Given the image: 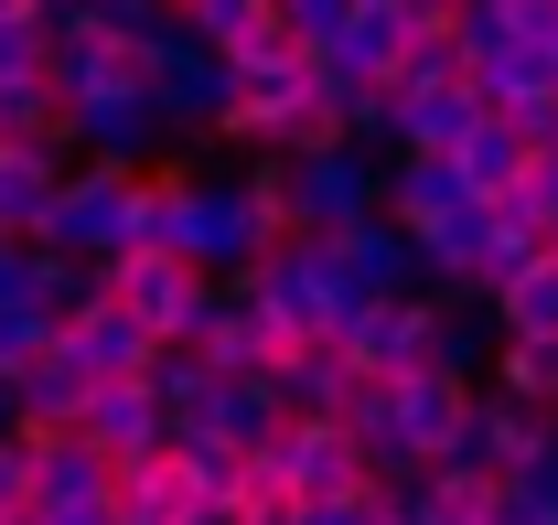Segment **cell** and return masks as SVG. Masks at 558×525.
Here are the masks:
<instances>
[{
  "mask_svg": "<svg viewBox=\"0 0 558 525\" xmlns=\"http://www.w3.org/2000/svg\"><path fill=\"white\" fill-rule=\"evenodd\" d=\"M33 301H44L54 322H75V312H97V301H108V279H97L86 258H44V279H33Z\"/></svg>",
  "mask_w": 558,
  "mask_h": 525,
  "instance_id": "836d02e7",
  "label": "cell"
},
{
  "mask_svg": "<svg viewBox=\"0 0 558 525\" xmlns=\"http://www.w3.org/2000/svg\"><path fill=\"white\" fill-rule=\"evenodd\" d=\"M140 194H150V236L140 247H161V258H183L194 279H247V268L279 247V215L247 194V172H194V161H150L140 172Z\"/></svg>",
  "mask_w": 558,
  "mask_h": 525,
  "instance_id": "6da1fadb",
  "label": "cell"
},
{
  "mask_svg": "<svg viewBox=\"0 0 558 525\" xmlns=\"http://www.w3.org/2000/svg\"><path fill=\"white\" fill-rule=\"evenodd\" d=\"M494 525H558V451L515 461V472L494 483Z\"/></svg>",
  "mask_w": 558,
  "mask_h": 525,
  "instance_id": "4dcf8cb0",
  "label": "cell"
},
{
  "mask_svg": "<svg viewBox=\"0 0 558 525\" xmlns=\"http://www.w3.org/2000/svg\"><path fill=\"white\" fill-rule=\"evenodd\" d=\"M140 236H150V194H140V172H119V161H65V183H54V204H44V258H130Z\"/></svg>",
  "mask_w": 558,
  "mask_h": 525,
  "instance_id": "7a4b0ae2",
  "label": "cell"
},
{
  "mask_svg": "<svg viewBox=\"0 0 558 525\" xmlns=\"http://www.w3.org/2000/svg\"><path fill=\"white\" fill-rule=\"evenodd\" d=\"M344 387H354V365L333 354V343H290V354L269 365L279 418H333V407H344Z\"/></svg>",
  "mask_w": 558,
  "mask_h": 525,
  "instance_id": "ffe728a7",
  "label": "cell"
},
{
  "mask_svg": "<svg viewBox=\"0 0 558 525\" xmlns=\"http://www.w3.org/2000/svg\"><path fill=\"white\" fill-rule=\"evenodd\" d=\"M323 268H333V301H398V290H418V258L409 236L387 225V215H365V225H344V236H323Z\"/></svg>",
  "mask_w": 558,
  "mask_h": 525,
  "instance_id": "9c48e42d",
  "label": "cell"
},
{
  "mask_svg": "<svg viewBox=\"0 0 558 525\" xmlns=\"http://www.w3.org/2000/svg\"><path fill=\"white\" fill-rule=\"evenodd\" d=\"M387 11H409V22H418V11H451V0H387Z\"/></svg>",
  "mask_w": 558,
  "mask_h": 525,
  "instance_id": "7bdbcfd3",
  "label": "cell"
},
{
  "mask_svg": "<svg viewBox=\"0 0 558 525\" xmlns=\"http://www.w3.org/2000/svg\"><path fill=\"white\" fill-rule=\"evenodd\" d=\"M65 161H119V172L172 161V130H161V108H150L140 65L119 75V86H86V97H65Z\"/></svg>",
  "mask_w": 558,
  "mask_h": 525,
  "instance_id": "5b68a950",
  "label": "cell"
},
{
  "mask_svg": "<svg viewBox=\"0 0 558 525\" xmlns=\"http://www.w3.org/2000/svg\"><path fill=\"white\" fill-rule=\"evenodd\" d=\"M247 472L279 483L290 504H354V493H365V461H354V440L333 418H279V440L247 461Z\"/></svg>",
  "mask_w": 558,
  "mask_h": 525,
  "instance_id": "ba28073f",
  "label": "cell"
},
{
  "mask_svg": "<svg viewBox=\"0 0 558 525\" xmlns=\"http://www.w3.org/2000/svg\"><path fill=\"white\" fill-rule=\"evenodd\" d=\"M484 440H494V472H515V461L558 451V418H537V407H515V396H484Z\"/></svg>",
  "mask_w": 558,
  "mask_h": 525,
  "instance_id": "1f68e13d",
  "label": "cell"
},
{
  "mask_svg": "<svg viewBox=\"0 0 558 525\" xmlns=\"http://www.w3.org/2000/svg\"><path fill=\"white\" fill-rule=\"evenodd\" d=\"M398 44H409V11H387V0H354V22L312 54L323 75H365V86H387L398 75Z\"/></svg>",
  "mask_w": 558,
  "mask_h": 525,
  "instance_id": "e0dca14e",
  "label": "cell"
},
{
  "mask_svg": "<svg viewBox=\"0 0 558 525\" xmlns=\"http://www.w3.org/2000/svg\"><path fill=\"white\" fill-rule=\"evenodd\" d=\"M194 515V493L172 483V461H119V483H108V525H183Z\"/></svg>",
  "mask_w": 558,
  "mask_h": 525,
  "instance_id": "d4e9b609",
  "label": "cell"
},
{
  "mask_svg": "<svg viewBox=\"0 0 558 525\" xmlns=\"http://www.w3.org/2000/svg\"><path fill=\"white\" fill-rule=\"evenodd\" d=\"M33 279H44V247L0 236V312H22V301H33Z\"/></svg>",
  "mask_w": 558,
  "mask_h": 525,
  "instance_id": "8d00e7d4",
  "label": "cell"
},
{
  "mask_svg": "<svg viewBox=\"0 0 558 525\" xmlns=\"http://www.w3.org/2000/svg\"><path fill=\"white\" fill-rule=\"evenodd\" d=\"M258 322H269V343L290 354V343H323V322H333V268H323V236H279L269 258L247 268V279H226Z\"/></svg>",
  "mask_w": 558,
  "mask_h": 525,
  "instance_id": "277c9868",
  "label": "cell"
},
{
  "mask_svg": "<svg viewBox=\"0 0 558 525\" xmlns=\"http://www.w3.org/2000/svg\"><path fill=\"white\" fill-rule=\"evenodd\" d=\"M484 322H494V343H558V258L515 268L505 290H484Z\"/></svg>",
  "mask_w": 558,
  "mask_h": 525,
  "instance_id": "7402d4cb",
  "label": "cell"
},
{
  "mask_svg": "<svg viewBox=\"0 0 558 525\" xmlns=\"http://www.w3.org/2000/svg\"><path fill=\"white\" fill-rule=\"evenodd\" d=\"M86 22H97L108 44H130V54H150V44L172 33V0H86Z\"/></svg>",
  "mask_w": 558,
  "mask_h": 525,
  "instance_id": "d6a6232c",
  "label": "cell"
},
{
  "mask_svg": "<svg viewBox=\"0 0 558 525\" xmlns=\"http://www.w3.org/2000/svg\"><path fill=\"white\" fill-rule=\"evenodd\" d=\"M548 258H558V236H548Z\"/></svg>",
  "mask_w": 558,
  "mask_h": 525,
  "instance_id": "f6af8a7d",
  "label": "cell"
},
{
  "mask_svg": "<svg viewBox=\"0 0 558 525\" xmlns=\"http://www.w3.org/2000/svg\"><path fill=\"white\" fill-rule=\"evenodd\" d=\"M398 236H429V225H451V215H473V194H462V172L451 161H387V204H376Z\"/></svg>",
  "mask_w": 558,
  "mask_h": 525,
  "instance_id": "5bb4252c",
  "label": "cell"
},
{
  "mask_svg": "<svg viewBox=\"0 0 558 525\" xmlns=\"http://www.w3.org/2000/svg\"><path fill=\"white\" fill-rule=\"evenodd\" d=\"M290 525H387V504H376V483H365L354 504H301Z\"/></svg>",
  "mask_w": 558,
  "mask_h": 525,
  "instance_id": "74e56055",
  "label": "cell"
},
{
  "mask_svg": "<svg viewBox=\"0 0 558 525\" xmlns=\"http://www.w3.org/2000/svg\"><path fill=\"white\" fill-rule=\"evenodd\" d=\"M505 11H515V44H537V54L558 44V0H505Z\"/></svg>",
  "mask_w": 558,
  "mask_h": 525,
  "instance_id": "f35d334b",
  "label": "cell"
},
{
  "mask_svg": "<svg viewBox=\"0 0 558 525\" xmlns=\"http://www.w3.org/2000/svg\"><path fill=\"white\" fill-rule=\"evenodd\" d=\"M387 97H398V86H387ZM473 119H484V108H473V86H429V97H398V150H409V161H451ZM398 150H387V161H398Z\"/></svg>",
  "mask_w": 558,
  "mask_h": 525,
  "instance_id": "d6986e66",
  "label": "cell"
},
{
  "mask_svg": "<svg viewBox=\"0 0 558 525\" xmlns=\"http://www.w3.org/2000/svg\"><path fill=\"white\" fill-rule=\"evenodd\" d=\"M0 515H22V440H0Z\"/></svg>",
  "mask_w": 558,
  "mask_h": 525,
  "instance_id": "ab89813d",
  "label": "cell"
},
{
  "mask_svg": "<svg viewBox=\"0 0 558 525\" xmlns=\"http://www.w3.org/2000/svg\"><path fill=\"white\" fill-rule=\"evenodd\" d=\"M140 396L161 407V429H194V418H205V396H215V376L194 365V343H161V354L140 365Z\"/></svg>",
  "mask_w": 558,
  "mask_h": 525,
  "instance_id": "4316f807",
  "label": "cell"
},
{
  "mask_svg": "<svg viewBox=\"0 0 558 525\" xmlns=\"http://www.w3.org/2000/svg\"><path fill=\"white\" fill-rule=\"evenodd\" d=\"M494 354V322H484V290H429V365L418 376H451V387H473Z\"/></svg>",
  "mask_w": 558,
  "mask_h": 525,
  "instance_id": "9a60e30c",
  "label": "cell"
},
{
  "mask_svg": "<svg viewBox=\"0 0 558 525\" xmlns=\"http://www.w3.org/2000/svg\"><path fill=\"white\" fill-rule=\"evenodd\" d=\"M215 139H247L258 161L279 150H312L323 119H312V54H269V65H236V97H226V130Z\"/></svg>",
  "mask_w": 558,
  "mask_h": 525,
  "instance_id": "8992f818",
  "label": "cell"
},
{
  "mask_svg": "<svg viewBox=\"0 0 558 525\" xmlns=\"http://www.w3.org/2000/svg\"><path fill=\"white\" fill-rule=\"evenodd\" d=\"M11 22H44V0H0V33H11Z\"/></svg>",
  "mask_w": 558,
  "mask_h": 525,
  "instance_id": "60d3db41",
  "label": "cell"
},
{
  "mask_svg": "<svg viewBox=\"0 0 558 525\" xmlns=\"http://www.w3.org/2000/svg\"><path fill=\"white\" fill-rule=\"evenodd\" d=\"M484 376H494V396H515V407L558 418V343H494Z\"/></svg>",
  "mask_w": 558,
  "mask_h": 525,
  "instance_id": "83f0119b",
  "label": "cell"
},
{
  "mask_svg": "<svg viewBox=\"0 0 558 525\" xmlns=\"http://www.w3.org/2000/svg\"><path fill=\"white\" fill-rule=\"evenodd\" d=\"M54 343H65V354L86 365V376H97V387H140V365L161 354V343H150V332H140L130 312H119V301H97V312L54 322Z\"/></svg>",
  "mask_w": 558,
  "mask_h": 525,
  "instance_id": "4fadbf2b",
  "label": "cell"
},
{
  "mask_svg": "<svg viewBox=\"0 0 558 525\" xmlns=\"http://www.w3.org/2000/svg\"><path fill=\"white\" fill-rule=\"evenodd\" d=\"M269 22L290 33V44H301V54H323V44H333V33L354 22V0H269Z\"/></svg>",
  "mask_w": 558,
  "mask_h": 525,
  "instance_id": "e575fe53",
  "label": "cell"
},
{
  "mask_svg": "<svg viewBox=\"0 0 558 525\" xmlns=\"http://www.w3.org/2000/svg\"><path fill=\"white\" fill-rule=\"evenodd\" d=\"M97 279H108V301H119L150 343H194L205 312H215V279H194V268L161 258V247H130V258H108Z\"/></svg>",
  "mask_w": 558,
  "mask_h": 525,
  "instance_id": "52a82bcc",
  "label": "cell"
},
{
  "mask_svg": "<svg viewBox=\"0 0 558 525\" xmlns=\"http://www.w3.org/2000/svg\"><path fill=\"white\" fill-rule=\"evenodd\" d=\"M65 183V139H44V150H0V236H44V204Z\"/></svg>",
  "mask_w": 558,
  "mask_h": 525,
  "instance_id": "44dd1931",
  "label": "cell"
},
{
  "mask_svg": "<svg viewBox=\"0 0 558 525\" xmlns=\"http://www.w3.org/2000/svg\"><path fill=\"white\" fill-rule=\"evenodd\" d=\"M161 461H172V483L194 493V504H236L247 493V451H226V440H205V429H161Z\"/></svg>",
  "mask_w": 558,
  "mask_h": 525,
  "instance_id": "603a6c76",
  "label": "cell"
},
{
  "mask_svg": "<svg viewBox=\"0 0 558 525\" xmlns=\"http://www.w3.org/2000/svg\"><path fill=\"white\" fill-rule=\"evenodd\" d=\"M0 440H22V418H11V376H0Z\"/></svg>",
  "mask_w": 558,
  "mask_h": 525,
  "instance_id": "b9f144b4",
  "label": "cell"
},
{
  "mask_svg": "<svg viewBox=\"0 0 558 525\" xmlns=\"http://www.w3.org/2000/svg\"><path fill=\"white\" fill-rule=\"evenodd\" d=\"M44 11H86V0H44Z\"/></svg>",
  "mask_w": 558,
  "mask_h": 525,
  "instance_id": "ee69618b",
  "label": "cell"
},
{
  "mask_svg": "<svg viewBox=\"0 0 558 525\" xmlns=\"http://www.w3.org/2000/svg\"><path fill=\"white\" fill-rule=\"evenodd\" d=\"M537 150L515 139V119H473L462 130V150H451V172H462V194L473 204H494V194H515V172H526Z\"/></svg>",
  "mask_w": 558,
  "mask_h": 525,
  "instance_id": "cb8c5ba5",
  "label": "cell"
},
{
  "mask_svg": "<svg viewBox=\"0 0 558 525\" xmlns=\"http://www.w3.org/2000/svg\"><path fill=\"white\" fill-rule=\"evenodd\" d=\"M44 139H65L54 86H44V75H11V86H0V150H44Z\"/></svg>",
  "mask_w": 558,
  "mask_h": 525,
  "instance_id": "f546056e",
  "label": "cell"
},
{
  "mask_svg": "<svg viewBox=\"0 0 558 525\" xmlns=\"http://www.w3.org/2000/svg\"><path fill=\"white\" fill-rule=\"evenodd\" d=\"M194 365H205L215 387H269V365H279V343H269V322L236 301V290H215V312H205V332H194Z\"/></svg>",
  "mask_w": 558,
  "mask_h": 525,
  "instance_id": "7c38bea8",
  "label": "cell"
},
{
  "mask_svg": "<svg viewBox=\"0 0 558 525\" xmlns=\"http://www.w3.org/2000/svg\"><path fill=\"white\" fill-rule=\"evenodd\" d=\"M108 483H119V472L86 451L75 429L22 440V504H33V515H97V504H108Z\"/></svg>",
  "mask_w": 558,
  "mask_h": 525,
  "instance_id": "30bf717a",
  "label": "cell"
},
{
  "mask_svg": "<svg viewBox=\"0 0 558 525\" xmlns=\"http://www.w3.org/2000/svg\"><path fill=\"white\" fill-rule=\"evenodd\" d=\"M462 418H473V387H451V376H398V440H409L418 472L451 451V429H462Z\"/></svg>",
  "mask_w": 558,
  "mask_h": 525,
  "instance_id": "ac0fdd59",
  "label": "cell"
},
{
  "mask_svg": "<svg viewBox=\"0 0 558 525\" xmlns=\"http://www.w3.org/2000/svg\"><path fill=\"white\" fill-rule=\"evenodd\" d=\"M75 440L108 461V472H119V461H150V451H161V407H150L140 387H97L86 418H75Z\"/></svg>",
  "mask_w": 558,
  "mask_h": 525,
  "instance_id": "2e32d148",
  "label": "cell"
},
{
  "mask_svg": "<svg viewBox=\"0 0 558 525\" xmlns=\"http://www.w3.org/2000/svg\"><path fill=\"white\" fill-rule=\"evenodd\" d=\"M172 33H194L205 54H247L269 33V0H172Z\"/></svg>",
  "mask_w": 558,
  "mask_h": 525,
  "instance_id": "f1b7e54d",
  "label": "cell"
},
{
  "mask_svg": "<svg viewBox=\"0 0 558 525\" xmlns=\"http://www.w3.org/2000/svg\"><path fill=\"white\" fill-rule=\"evenodd\" d=\"M44 343H54V312H44V301H22V312H0V376H22V365H33Z\"/></svg>",
  "mask_w": 558,
  "mask_h": 525,
  "instance_id": "d590c367",
  "label": "cell"
},
{
  "mask_svg": "<svg viewBox=\"0 0 558 525\" xmlns=\"http://www.w3.org/2000/svg\"><path fill=\"white\" fill-rule=\"evenodd\" d=\"M86 396H97V376L75 365L65 343H44V354L11 376V418H22V440H54V429H75V418H86Z\"/></svg>",
  "mask_w": 558,
  "mask_h": 525,
  "instance_id": "8fae6325",
  "label": "cell"
},
{
  "mask_svg": "<svg viewBox=\"0 0 558 525\" xmlns=\"http://www.w3.org/2000/svg\"><path fill=\"white\" fill-rule=\"evenodd\" d=\"M194 429H205V440H226V451H247V461H258V451L279 440V396L258 387V376H247V387H215Z\"/></svg>",
  "mask_w": 558,
  "mask_h": 525,
  "instance_id": "484cf974",
  "label": "cell"
},
{
  "mask_svg": "<svg viewBox=\"0 0 558 525\" xmlns=\"http://www.w3.org/2000/svg\"><path fill=\"white\" fill-rule=\"evenodd\" d=\"M140 86H150V108H161V130H172V161L215 172V161H205V139L226 130V97H236V65H226V54H205L194 33H161V44L140 54Z\"/></svg>",
  "mask_w": 558,
  "mask_h": 525,
  "instance_id": "3957f363",
  "label": "cell"
}]
</instances>
